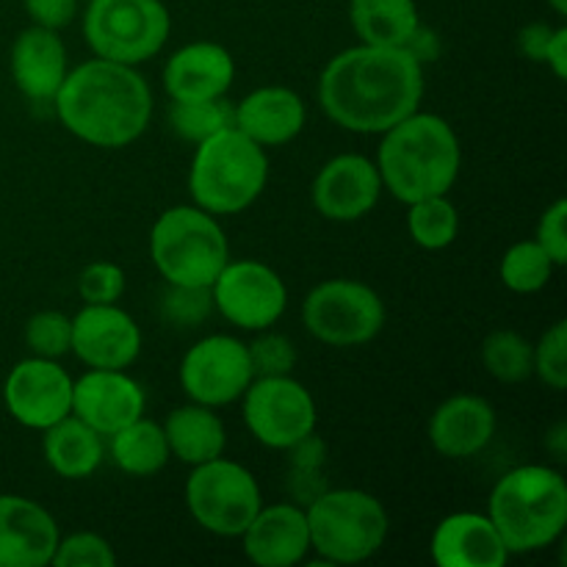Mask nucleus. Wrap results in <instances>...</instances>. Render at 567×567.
<instances>
[{
    "mask_svg": "<svg viewBox=\"0 0 567 567\" xmlns=\"http://www.w3.org/2000/svg\"><path fill=\"white\" fill-rule=\"evenodd\" d=\"M424 97V66L404 48L363 44L341 50L319 78V105L338 127L385 133L415 114Z\"/></svg>",
    "mask_w": 567,
    "mask_h": 567,
    "instance_id": "obj_1",
    "label": "nucleus"
},
{
    "mask_svg": "<svg viewBox=\"0 0 567 567\" xmlns=\"http://www.w3.org/2000/svg\"><path fill=\"white\" fill-rule=\"evenodd\" d=\"M53 103L61 125L92 147H127L153 120V92L142 72L109 59L83 61L66 72Z\"/></svg>",
    "mask_w": 567,
    "mask_h": 567,
    "instance_id": "obj_2",
    "label": "nucleus"
},
{
    "mask_svg": "<svg viewBox=\"0 0 567 567\" xmlns=\"http://www.w3.org/2000/svg\"><path fill=\"white\" fill-rule=\"evenodd\" d=\"M374 164L382 188H388L399 203L410 205L415 199L452 192L463 164V150L457 133L443 116L415 111L382 133Z\"/></svg>",
    "mask_w": 567,
    "mask_h": 567,
    "instance_id": "obj_3",
    "label": "nucleus"
},
{
    "mask_svg": "<svg viewBox=\"0 0 567 567\" xmlns=\"http://www.w3.org/2000/svg\"><path fill=\"white\" fill-rule=\"evenodd\" d=\"M509 554H532L554 546L567 526V482L548 465H520L496 482L487 502Z\"/></svg>",
    "mask_w": 567,
    "mask_h": 567,
    "instance_id": "obj_4",
    "label": "nucleus"
},
{
    "mask_svg": "<svg viewBox=\"0 0 567 567\" xmlns=\"http://www.w3.org/2000/svg\"><path fill=\"white\" fill-rule=\"evenodd\" d=\"M266 181L269 158L264 147L230 125L197 144L188 192L197 208L214 216H233L247 210L264 194Z\"/></svg>",
    "mask_w": 567,
    "mask_h": 567,
    "instance_id": "obj_5",
    "label": "nucleus"
},
{
    "mask_svg": "<svg viewBox=\"0 0 567 567\" xmlns=\"http://www.w3.org/2000/svg\"><path fill=\"white\" fill-rule=\"evenodd\" d=\"M305 515L310 551L319 554L324 567L365 563L385 546L391 532V520L380 498L354 487L319 493L308 502Z\"/></svg>",
    "mask_w": 567,
    "mask_h": 567,
    "instance_id": "obj_6",
    "label": "nucleus"
},
{
    "mask_svg": "<svg viewBox=\"0 0 567 567\" xmlns=\"http://www.w3.org/2000/svg\"><path fill=\"white\" fill-rule=\"evenodd\" d=\"M150 258L166 282L214 286L230 260V247L214 214L197 205H175L155 219Z\"/></svg>",
    "mask_w": 567,
    "mask_h": 567,
    "instance_id": "obj_7",
    "label": "nucleus"
},
{
    "mask_svg": "<svg viewBox=\"0 0 567 567\" xmlns=\"http://www.w3.org/2000/svg\"><path fill=\"white\" fill-rule=\"evenodd\" d=\"M169 11L161 0H89L83 37L97 59L136 66L169 39Z\"/></svg>",
    "mask_w": 567,
    "mask_h": 567,
    "instance_id": "obj_8",
    "label": "nucleus"
},
{
    "mask_svg": "<svg viewBox=\"0 0 567 567\" xmlns=\"http://www.w3.org/2000/svg\"><path fill=\"white\" fill-rule=\"evenodd\" d=\"M186 507L205 532L216 537H241L264 507L258 480L244 465L216 457L194 465L186 482Z\"/></svg>",
    "mask_w": 567,
    "mask_h": 567,
    "instance_id": "obj_9",
    "label": "nucleus"
},
{
    "mask_svg": "<svg viewBox=\"0 0 567 567\" xmlns=\"http://www.w3.org/2000/svg\"><path fill=\"white\" fill-rule=\"evenodd\" d=\"M302 321L327 347H363L385 327V302L360 280H324L305 297Z\"/></svg>",
    "mask_w": 567,
    "mask_h": 567,
    "instance_id": "obj_10",
    "label": "nucleus"
},
{
    "mask_svg": "<svg viewBox=\"0 0 567 567\" xmlns=\"http://www.w3.org/2000/svg\"><path fill=\"white\" fill-rule=\"evenodd\" d=\"M244 424L266 449L291 452L316 432V402L302 382L286 377H255L244 391Z\"/></svg>",
    "mask_w": 567,
    "mask_h": 567,
    "instance_id": "obj_11",
    "label": "nucleus"
},
{
    "mask_svg": "<svg viewBox=\"0 0 567 567\" xmlns=\"http://www.w3.org/2000/svg\"><path fill=\"white\" fill-rule=\"evenodd\" d=\"M214 308L238 330H269L288 308V288L271 266L258 260H227L210 286Z\"/></svg>",
    "mask_w": 567,
    "mask_h": 567,
    "instance_id": "obj_12",
    "label": "nucleus"
},
{
    "mask_svg": "<svg viewBox=\"0 0 567 567\" xmlns=\"http://www.w3.org/2000/svg\"><path fill=\"white\" fill-rule=\"evenodd\" d=\"M255 380L249 349L233 336H208L181 360V388L188 402L225 408L238 402Z\"/></svg>",
    "mask_w": 567,
    "mask_h": 567,
    "instance_id": "obj_13",
    "label": "nucleus"
},
{
    "mask_svg": "<svg viewBox=\"0 0 567 567\" xmlns=\"http://www.w3.org/2000/svg\"><path fill=\"white\" fill-rule=\"evenodd\" d=\"M72 382L55 360H20L3 382L6 410L17 424L44 432L72 413Z\"/></svg>",
    "mask_w": 567,
    "mask_h": 567,
    "instance_id": "obj_14",
    "label": "nucleus"
},
{
    "mask_svg": "<svg viewBox=\"0 0 567 567\" xmlns=\"http://www.w3.org/2000/svg\"><path fill=\"white\" fill-rule=\"evenodd\" d=\"M70 352L89 369H127L142 352V330L116 305H83L72 316Z\"/></svg>",
    "mask_w": 567,
    "mask_h": 567,
    "instance_id": "obj_15",
    "label": "nucleus"
},
{
    "mask_svg": "<svg viewBox=\"0 0 567 567\" xmlns=\"http://www.w3.org/2000/svg\"><path fill=\"white\" fill-rule=\"evenodd\" d=\"M380 169L374 161L358 153H343L327 161L310 188L313 208L330 221L363 219L380 203Z\"/></svg>",
    "mask_w": 567,
    "mask_h": 567,
    "instance_id": "obj_16",
    "label": "nucleus"
},
{
    "mask_svg": "<svg viewBox=\"0 0 567 567\" xmlns=\"http://www.w3.org/2000/svg\"><path fill=\"white\" fill-rule=\"evenodd\" d=\"M144 404V388L127 377L125 369H89L72 382V415L103 437L142 419Z\"/></svg>",
    "mask_w": 567,
    "mask_h": 567,
    "instance_id": "obj_17",
    "label": "nucleus"
},
{
    "mask_svg": "<svg viewBox=\"0 0 567 567\" xmlns=\"http://www.w3.org/2000/svg\"><path fill=\"white\" fill-rule=\"evenodd\" d=\"M59 540V524L42 504L0 493V567L50 565Z\"/></svg>",
    "mask_w": 567,
    "mask_h": 567,
    "instance_id": "obj_18",
    "label": "nucleus"
},
{
    "mask_svg": "<svg viewBox=\"0 0 567 567\" xmlns=\"http://www.w3.org/2000/svg\"><path fill=\"white\" fill-rule=\"evenodd\" d=\"M244 554L258 567H293L310 554L308 515L297 504H271L241 532Z\"/></svg>",
    "mask_w": 567,
    "mask_h": 567,
    "instance_id": "obj_19",
    "label": "nucleus"
},
{
    "mask_svg": "<svg viewBox=\"0 0 567 567\" xmlns=\"http://www.w3.org/2000/svg\"><path fill=\"white\" fill-rule=\"evenodd\" d=\"M233 81H236V61L230 50L216 42L186 44L175 50L164 66L166 94L181 103L225 97Z\"/></svg>",
    "mask_w": 567,
    "mask_h": 567,
    "instance_id": "obj_20",
    "label": "nucleus"
},
{
    "mask_svg": "<svg viewBox=\"0 0 567 567\" xmlns=\"http://www.w3.org/2000/svg\"><path fill=\"white\" fill-rule=\"evenodd\" d=\"M430 551L441 567H504L507 546L482 513H452L432 532Z\"/></svg>",
    "mask_w": 567,
    "mask_h": 567,
    "instance_id": "obj_21",
    "label": "nucleus"
},
{
    "mask_svg": "<svg viewBox=\"0 0 567 567\" xmlns=\"http://www.w3.org/2000/svg\"><path fill=\"white\" fill-rule=\"evenodd\" d=\"M426 435L443 457H474L496 435V410L487 399L474 396V393H457L432 413Z\"/></svg>",
    "mask_w": 567,
    "mask_h": 567,
    "instance_id": "obj_22",
    "label": "nucleus"
},
{
    "mask_svg": "<svg viewBox=\"0 0 567 567\" xmlns=\"http://www.w3.org/2000/svg\"><path fill=\"white\" fill-rule=\"evenodd\" d=\"M233 125L258 142L260 147H280L305 131L308 109L302 97L288 86H260L238 100Z\"/></svg>",
    "mask_w": 567,
    "mask_h": 567,
    "instance_id": "obj_23",
    "label": "nucleus"
},
{
    "mask_svg": "<svg viewBox=\"0 0 567 567\" xmlns=\"http://www.w3.org/2000/svg\"><path fill=\"white\" fill-rule=\"evenodd\" d=\"M66 48L59 31L31 25L11 44L14 86L33 103H50L66 78Z\"/></svg>",
    "mask_w": 567,
    "mask_h": 567,
    "instance_id": "obj_24",
    "label": "nucleus"
},
{
    "mask_svg": "<svg viewBox=\"0 0 567 567\" xmlns=\"http://www.w3.org/2000/svg\"><path fill=\"white\" fill-rule=\"evenodd\" d=\"M164 435L169 443V454L186 465H203L208 460L221 457L227 443L225 424L214 408L188 402L175 408L164 421Z\"/></svg>",
    "mask_w": 567,
    "mask_h": 567,
    "instance_id": "obj_25",
    "label": "nucleus"
},
{
    "mask_svg": "<svg viewBox=\"0 0 567 567\" xmlns=\"http://www.w3.org/2000/svg\"><path fill=\"white\" fill-rule=\"evenodd\" d=\"M42 452L61 480H86L103 463L105 446L100 432L70 413L59 424L44 430Z\"/></svg>",
    "mask_w": 567,
    "mask_h": 567,
    "instance_id": "obj_26",
    "label": "nucleus"
},
{
    "mask_svg": "<svg viewBox=\"0 0 567 567\" xmlns=\"http://www.w3.org/2000/svg\"><path fill=\"white\" fill-rule=\"evenodd\" d=\"M349 20L363 44L402 48L421 17L415 0H349Z\"/></svg>",
    "mask_w": 567,
    "mask_h": 567,
    "instance_id": "obj_27",
    "label": "nucleus"
},
{
    "mask_svg": "<svg viewBox=\"0 0 567 567\" xmlns=\"http://www.w3.org/2000/svg\"><path fill=\"white\" fill-rule=\"evenodd\" d=\"M111 437V460L120 471L131 476H153L169 463V443L164 426L150 419H136Z\"/></svg>",
    "mask_w": 567,
    "mask_h": 567,
    "instance_id": "obj_28",
    "label": "nucleus"
},
{
    "mask_svg": "<svg viewBox=\"0 0 567 567\" xmlns=\"http://www.w3.org/2000/svg\"><path fill=\"white\" fill-rule=\"evenodd\" d=\"M408 208L410 238L421 249H432L435 252V249H446L457 241L460 214L446 194L415 199Z\"/></svg>",
    "mask_w": 567,
    "mask_h": 567,
    "instance_id": "obj_29",
    "label": "nucleus"
},
{
    "mask_svg": "<svg viewBox=\"0 0 567 567\" xmlns=\"http://www.w3.org/2000/svg\"><path fill=\"white\" fill-rule=\"evenodd\" d=\"M482 365L498 382H524L535 374V347L515 330H496L482 343Z\"/></svg>",
    "mask_w": 567,
    "mask_h": 567,
    "instance_id": "obj_30",
    "label": "nucleus"
},
{
    "mask_svg": "<svg viewBox=\"0 0 567 567\" xmlns=\"http://www.w3.org/2000/svg\"><path fill=\"white\" fill-rule=\"evenodd\" d=\"M554 264L546 249L532 238V241H518L504 252L502 258V282L515 293H537L551 280Z\"/></svg>",
    "mask_w": 567,
    "mask_h": 567,
    "instance_id": "obj_31",
    "label": "nucleus"
},
{
    "mask_svg": "<svg viewBox=\"0 0 567 567\" xmlns=\"http://www.w3.org/2000/svg\"><path fill=\"white\" fill-rule=\"evenodd\" d=\"M236 120V109L227 103L225 97L216 100H197V103H181L172 100L169 122L172 131L183 138V142L199 144L214 133L225 131Z\"/></svg>",
    "mask_w": 567,
    "mask_h": 567,
    "instance_id": "obj_32",
    "label": "nucleus"
},
{
    "mask_svg": "<svg viewBox=\"0 0 567 567\" xmlns=\"http://www.w3.org/2000/svg\"><path fill=\"white\" fill-rule=\"evenodd\" d=\"M214 313V293L210 286H177L166 282V291L161 297V319L177 330H194L205 324Z\"/></svg>",
    "mask_w": 567,
    "mask_h": 567,
    "instance_id": "obj_33",
    "label": "nucleus"
},
{
    "mask_svg": "<svg viewBox=\"0 0 567 567\" xmlns=\"http://www.w3.org/2000/svg\"><path fill=\"white\" fill-rule=\"evenodd\" d=\"M25 347L33 358L59 360L72 349V319L59 310H42L25 324Z\"/></svg>",
    "mask_w": 567,
    "mask_h": 567,
    "instance_id": "obj_34",
    "label": "nucleus"
},
{
    "mask_svg": "<svg viewBox=\"0 0 567 567\" xmlns=\"http://www.w3.org/2000/svg\"><path fill=\"white\" fill-rule=\"evenodd\" d=\"M50 565L55 567H114L116 554L105 537L94 532H75L55 546Z\"/></svg>",
    "mask_w": 567,
    "mask_h": 567,
    "instance_id": "obj_35",
    "label": "nucleus"
},
{
    "mask_svg": "<svg viewBox=\"0 0 567 567\" xmlns=\"http://www.w3.org/2000/svg\"><path fill=\"white\" fill-rule=\"evenodd\" d=\"M247 343L249 349V363H252L255 377H286L291 374L297 365V347L288 336L280 332H266Z\"/></svg>",
    "mask_w": 567,
    "mask_h": 567,
    "instance_id": "obj_36",
    "label": "nucleus"
},
{
    "mask_svg": "<svg viewBox=\"0 0 567 567\" xmlns=\"http://www.w3.org/2000/svg\"><path fill=\"white\" fill-rule=\"evenodd\" d=\"M535 374L546 382L551 391L567 388V324L557 321L543 332L535 347Z\"/></svg>",
    "mask_w": 567,
    "mask_h": 567,
    "instance_id": "obj_37",
    "label": "nucleus"
},
{
    "mask_svg": "<svg viewBox=\"0 0 567 567\" xmlns=\"http://www.w3.org/2000/svg\"><path fill=\"white\" fill-rule=\"evenodd\" d=\"M125 269L111 260H94L78 277V293L86 305H116L125 293Z\"/></svg>",
    "mask_w": 567,
    "mask_h": 567,
    "instance_id": "obj_38",
    "label": "nucleus"
},
{
    "mask_svg": "<svg viewBox=\"0 0 567 567\" xmlns=\"http://www.w3.org/2000/svg\"><path fill=\"white\" fill-rule=\"evenodd\" d=\"M567 203L565 199H557L551 208H546V214L540 216L537 221V238L535 241L540 244L543 249L548 252V258L554 260L557 266L567 264Z\"/></svg>",
    "mask_w": 567,
    "mask_h": 567,
    "instance_id": "obj_39",
    "label": "nucleus"
},
{
    "mask_svg": "<svg viewBox=\"0 0 567 567\" xmlns=\"http://www.w3.org/2000/svg\"><path fill=\"white\" fill-rule=\"evenodd\" d=\"M33 25L61 31L78 17V0H22Z\"/></svg>",
    "mask_w": 567,
    "mask_h": 567,
    "instance_id": "obj_40",
    "label": "nucleus"
},
{
    "mask_svg": "<svg viewBox=\"0 0 567 567\" xmlns=\"http://www.w3.org/2000/svg\"><path fill=\"white\" fill-rule=\"evenodd\" d=\"M402 48L408 50V53L413 55L421 66H426V64H432V61L441 59V37H437L430 25H424V22H419V28L410 33V39L402 44Z\"/></svg>",
    "mask_w": 567,
    "mask_h": 567,
    "instance_id": "obj_41",
    "label": "nucleus"
},
{
    "mask_svg": "<svg viewBox=\"0 0 567 567\" xmlns=\"http://www.w3.org/2000/svg\"><path fill=\"white\" fill-rule=\"evenodd\" d=\"M551 33L554 25H548V22H529V25H524L518 31L520 53L529 61H535V64H543V55H546L548 42H551Z\"/></svg>",
    "mask_w": 567,
    "mask_h": 567,
    "instance_id": "obj_42",
    "label": "nucleus"
},
{
    "mask_svg": "<svg viewBox=\"0 0 567 567\" xmlns=\"http://www.w3.org/2000/svg\"><path fill=\"white\" fill-rule=\"evenodd\" d=\"M543 64L551 66L557 81H565L567 78V28L565 25L554 28L551 42H548L546 55H543Z\"/></svg>",
    "mask_w": 567,
    "mask_h": 567,
    "instance_id": "obj_43",
    "label": "nucleus"
},
{
    "mask_svg": "<svg viewBox=\"0 0 567 567\" xmlns=\"http://www.w3.org/2000/svg\"><path fill=\"white\" fill-rule=\"evenodd\" d=\"M567 435H565V426L559 424L557 430H554V435H551V443H548V449H554V452L557 454H565V449H567Z\"/></svg>",
    "mask_w": 567,
    "mask_h": 567,
    "instance_id": "obj_44",
    "label": "nucleus"
},
{
    "mask_svg": "<svg viewBox=\"0 0 567 567\" xmlns=\"http://www.w3.org/2000/svg\"><path fill=\"white\" fill-rule=\"evenodd\" d=\"M546 3L551 6L554 14H559V17L567 14V0H546Z\"/></svg>",
    "mask_w": 567,
    "mask_h": 567,
    "instance_id": "obj_45",
    "label": "nucleus"
}]
</instances>
